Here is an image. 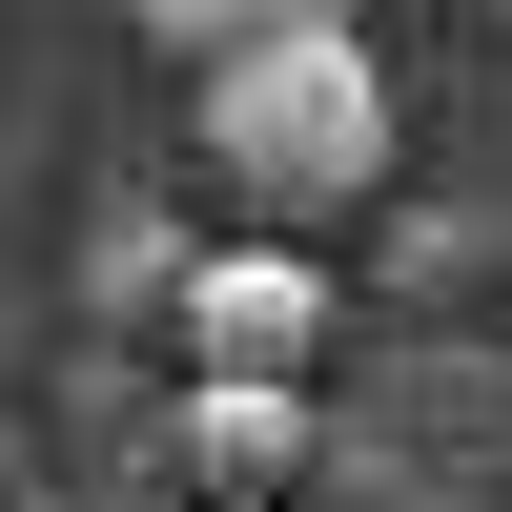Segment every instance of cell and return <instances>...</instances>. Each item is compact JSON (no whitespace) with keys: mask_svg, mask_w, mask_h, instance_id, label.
<instances>
[{"mask_svg":"<svg viewBox=\"0 0 512 512\" xmlns=\"http://www.w3.org/2000/svg\"><path fill=\"white\" fill-rule=\"evenodd\" d=\"M0 512H62V492H0Z\"/></svg>","mask_w":512,"mask_h":512,"instance_id":"8992f818","label":"cell"},{"mask_svg":"<svg viewBox=\"0 0 512 512\" xmlns=\"http://www.w3.org/2000/svg\"><path fill=\"white\" fill-rule=\"evenodd\" d=\"M144 41H185V62H226V41H308V21H369V0H123Z\"/></svg>","mask_w":512,"mask_h":512,"instance_id":"5b68a950","label":"cell"},{"mask_svg":"<svg viewBox=\"0 0 512 512\" xmlns=\"http://www.w3.org/2000/svg\"><path fill=\"white\" fill-rule=\"evenodd\" d=\"M308 451H328V410H308V390H185V492H205V512L287 492Z\"/></svg>","mask_w":512,"mask_h":512,"instance_id":"3957f363","label":"cell"},{"mask_svg":"<svg viewBox=\"0 0 512 512\" xmlns=\"http://www.w3.org/2000/svg\"><path fill=\"white\" fill-rule=\"evenodd\" d=\"M185 267H205V246L164 226V205H103V246H82V308H103V328H144V308H185Z\"/></svg>","mask_w":512,"mask_h":512,"instance_id":"277c9868","label":"cell"},{"mask_svg":"<svg viewBox=\"0 0 512 512\" xmlns=\"http://www.w3.org/2000/svg\"><path fill=\"white\" fill-rule=\"evenodd\" d=\"M185 512H205V492H185Z\"/></svg>","mask_w":512,"mask_h":512,"instance_id":"52a82bcc","label":"cell"},{"mask_svg":"<svg viewBox=\"0 0 512 512\" xmlns=\"http://www.w3.org/2000/svg\"><path fill=\"white\" fill-rule=\"evenodd\" d=\"M185 123H205V164H226L267 226H349V205L390 185V62H369L349 21H308V41H226Z\"/></svg>","mask_w":512,"mask_h":512,"instance_id":"6da1fadb","label":"cell"},{"mask_svg":"<svg viewBox=\"0 0 512 512\" xmlns=\"http://www.w3.org/2000/svg\"><path fill=\"white\" fill-rule=\"evenodd\" d=\"M164 328H185V390H308V349H328V267H308V246H205Z\"/></svg>","mask_w":512,"mask_h":512,"instance_id":"7a4b0ae2","label":"cell"}]
</instances>
